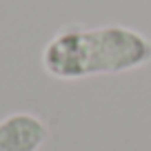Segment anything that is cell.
I'll return each instance as SVG.
<instances>
[{
    "mask_svg": "<svg viewBox=\"0 0 151 151\" xmlns=\"http://www.w3.org/2000/svg\"><path fill=\"white\" fill-rule=\"evenodd\" d=\"M40 62L56 80L124 73L151 62V40L122 24L93 29L69 27L45 45Z\"/></svg>",
    "mask_w": 151,
    "mask_h": 151,
    "instance_id": "cell-1",
    "label": "cell"
},
{
    "mask_svg": "<svg viewBox=\"0 0 151 151\" xmlns=\"http://www.w3.org/2000/svg\"><path fill=\"white\" fill-rule=\"evenodd\" d=\"M49 138V127L29 111L11 113L0 120V151H40Z\"/></svg>",
    "mask_w": 151,
    "mask_h": 151,
    "instance_id": "cell-2",
    "label": "cell"
}]
</instances>
